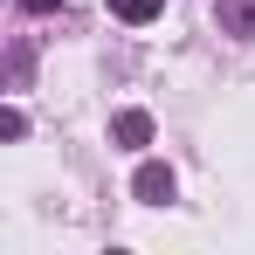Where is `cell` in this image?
<instances>
[{"instance_id":"cell-1","label":"cell","mask_w":255,"mask_h":255,"mask_svg":"<svg viewBox=\"0 0 255 255\" xmlns=\"http://www.w3.org/2000/svg\"><path fill=\"white\" fill-rule=\"evenodd\" d=\"M131 193H138L145 207H166V200H172V166L145 159V166H138V179H131Z\"/></svg>"},{"instance_id":"cell-2","label":"cell","mask_w":255,"mask_h":255,"mask_svg":"<svg viewBox=\"0 0 255 255\" xmlns=\"http://www.w3.org/2000/svg\"><path fill=\"white\" fill-rule=\"evenodd\" d=\"M214 14H221V35L255 42V0H214Z\"/></svg>"},{"instance_id":"cell-3","label":"cell","mask_w":255,"mask_h":255,"mask_svg":"<svg viewBox=\"0 0 255 255\" xmlns=\"http://www.w3.org/2000/svg\"><path fill=\"white\" fill-rule=\"evenodd\" d=\"M111 138H118V145H152V118H145V111H118Z\"/></svg>"},{"instance_id":"cell-4","label":"cell","mask_w":255,"mask_h":255,"mask_svg":"<svg viewBox=\"0 0 255 255\" xmlns=\"http://www.w3.org/2000/svg\"><path fill=\"white\" fill-rule=\"evenodd\" d=\"M166 0H118V21H131V28H145L152 14H159Z\"/></svg>"},{"instance_id":"cell-5","label":"cell","mask_w":255,"mask_h":255,"mask_svg":"<svg viewBox=\"0 0 255 255\" xmlns=\"http://www.w3.org/2000/svg\"><path fill=\"white\" fill-rule=\"evenodd\" d=\"M21 7H28V14H55L62 0H21Z\"/></svg>"}]
</instances>
